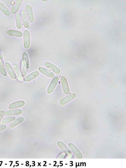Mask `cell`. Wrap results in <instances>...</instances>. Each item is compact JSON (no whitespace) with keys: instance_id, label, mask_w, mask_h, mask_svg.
I'll return each mask as SVG.
<instances>
[{"instance_id":"cell-24","label":"cell","mask_w":126,"mask_h":168,"mask_svg":"<svg viewBox=\"0 0 126 168\" xmlns=\"http://www.w3.org/2000/svg\"><path fill=\"white\" fill-rule=\"evenodd\" d=\"M4 112L3 110L0 111V121L3 117Z\"/></svg>"},{"instance_id":"cell-14","label":"cell","mask_w":126,"mask_h":168,"mask_svg":"<svg viewBox=\"0 0 126 168\" xmlns=\"http://www.w3.org/2000/svg\"><path fill=\"white\" fill-rule=\"evenodd\" d=\"M22 113V110L19 109L8 110L5 112V115L6 116L16 115L20 114Z\"/></svg>"},{"instance_id":"cell-9","label":"cell","mask_w":126,"mask_h":168,"mask_svg":"<svg viewBox=\"0 0 126 168\" xmlns=\"http://www.w3.org/2000/svg\"><path fill=\"white\" fill-rule=\"evenodd\" d=\"M39 72L37 71H34L27 75L24 79L26 82H29L35 79L39 75Z\"/></svg>"},{"instance_id":"cell-23","label":"cell","mask_w":126,"mask_h":168,"mask_svg":"<svg viewBox=\"0 0 126 168\" xmlns=\"http://www.w3.org/2000/svg\"><path fill=\"white\" fill-rule=\"evenodd\" d=\"M6 126L5 125H0V132L6 129Z\"/></svg>"},{"instance_id":"cell-21","label":"cell","mask_w":126,"mask_h":168,"mask_svg":"<svg viewBox=\"0 0 126 168\" xmlns=\"http://www.w3.org/2000/svg\"><path fill=\"white\" fill-rule=\"evenodd\" d=\"M0 72L4 76L7 75V72L2 61L0 59Z\"/></svg>"},{"instance_id":"cell-4","label":"cell","mask_w":126,"mask_h":168,"mask_svg":"<svg viewBox=\"0 0 126 168\" xmlns=\"http://www.w3.org/2000/svg\"><path fill=\"white\" fill-rule=\"evenodd\" d=\"M45 65L47 68L56 74H59L60 73L61 70L60 68L51 62H46L45 63Z\"/></svg>"},{"instance_id":"cell-25","label":"cell","mask_w":126,"mask_h":168,"mask_svg":"<svg viewBox=\"0 0 126 168\" xmlns=\"http://www.w3.org/2000/svg\"><path fill=\"white\" fill-rule=\"evenodd\" d=\"M2 55L0 52V59L2 58Z\"/></svg>"},{"instance_id":"cell-6","label":"cell","mask_w":126,"mask_h":168,"mask_svg":"<svg viewBox=\"0 0 126 168\" xmlns=\"http://www.w3.org/2000/svg\"><path fill=\"white\" fill-rule=\"evenodd\" d=\"M26 10L29 21L30 22H32L34 21V17L31 6L29 4L27 5L26 7Z\"/></svg>"},{"instance_id":"cell-7","label":"cell","mask_w":126,"mask_h":168,"mask_svg":"<svg viewBox=\"0 0 126 168\" xmlns=\"http://www.w3.org/2000/svg\"><path fill=\"white\" fill-rule=\"evenodd\" d=\"M5 65L10 77L12 79H15L16 78V75L10 64L8 62H6Z\"/></svg>"},{"instance_id":"cell-1","label":"cell","mask_w":126,"mask_h":168,"mask_svg":"<svg viewBox=\"0 0 126 168\" xmlns=\"http://www.w3.org/2000/svg\"><path fill=\"white\" fill-rule=\"evenodd\" d=\"M23 38L24 47L25 49H28L30 47L31 44L30 34L28 30L24 31Z\"/></svg>"},{"instance_id":"cell-10","label":"cell","mask_w":126,"mask_h":168,"mask_svg":"<svg viewBox=\"0 0 126 168\" xmlns=\"http://www.w3.org/2000/svg\"><path fill=\"white\" fill-rule=\"evenodd\" d=\"M25 104V102L22 100L19 101L11 103L9 106L10 109H13L22 107Z\"/></svg>"},{"instance_id":"cell-5","label":"cell","mask_w":126,"mask_h":168,"mask_svg":"<svg viewBox=\"0 0 126 168\" xmlns=\"http://www.w3.org/2000/svg\"><path fill=\"white\" fill-rule=\"evenodd\" d=\"M76 97V94H75L73 93L70 94L62 99L60 101V103L62 105H65L74 99Z\"/></svg>"},{"instance_id":"cell-19","label":"cell","mask_w":126,"mask_h":168,"mask_svg":"<svg viewBox=\"0 0 126 168\" xmlns=\"http://www.w3.org/2000/svg\"><path fill=\"white\" fill-rule=\"evenodd\" d=\"M24 120V118H19L10 123L9 125V127L10 128H13L23 122Z\"/></svg>"},{"instance_id":"cell-18","label":"cell","mask_w":126,"mask_h":168,"mask_svg":"<svg viewBox=\"0 0 126 168\" xmlns=\"http://www.w3.org/2000/svg\"><path fill=\"white\" fill-rule=\"evenodd\" d=\"M0 10L5 15L9 16L10 14L8 9L2 2L0 1Z\"/></svg>"},{"instance_id":"cell-3","label":"cell","mask_w":126,"mask_h":168,"mask_svg":"<svg viewBox=\"0 0 126 168\" xmlns=\"http://www.w3.org/2000/svg\"><path fill=\"white\" fill-rule=\"evenodd\" d=\"M59 80L57 76H55L52 80L47 89V92L50 94L52 93L56 86Z\"/></svg>"},{"instance_id":"cell-16","label":"cell","mask_w":126,"mask_h":168,"mask_svg":"<svg viewBox=\"0 0 126 168\" xmlns=\"http://www.w3.org/2000/svg\"><path fill=\"white\" fill-rule=\"evenodd\" d=\"M22 59L25 66L27 68H29L30 67L28 55L26 52H24L23 54Z\"/></svg>"},{"instance_id":"cell-15","label":"cell","mask_w":126,"mask_h":168,"mask_svg":"<svg viewBox=\"0 0 126 168\" xmlns=\"http://www.w3.org/2000/svg\"><path fill=\"white\" fill-rule=\"evenodd\" d=\"M13 68L17 80L19 81H22V79L21 75L20 68L18 65L17 64H15L13 65Z\"/></svg>"},{"instance_id":"cell-11","label":"cell","mask_w":126,"mask_h":168,"mask_svg":"<svg viewBox=\"0 0 126 168\" xmlns=\"http://www.w3.org/2000/svg\"><path fill=\"white\" fill-rule=\"evenodd\" d=\"M22 0H16L15 3L12 7L11 11L13 14H14L17 11L21 5Z\"/></svg>"},{"instance_id":"cell-8","label":"cell","mask_w":126,"mask_h":168,"mask_svg":"<svg viewBox=\"0 0 126 168\" xmlns=\"http://www.w3.org/2000/svg\"><path fill=\"white\" fill-rule=\"evenodd\" d=\"M38 70L41 73L49 77L52 78L54 76L53 73L43 67H40Z\"/></svg>"},{"instance_id":"cell-17","label":"cell","mask_w":126,"mask_h":168,"mask_svg":"<svg viewBox=\"0 0 126 168\" xmlns=\"http://www.w3.org/2000/svg\"><path fill=\"white\" fill-rule=\"evenodd\" d=\"M15 18L16 26L17 28L20 29L22 27L21 21L20 13L17 12L15 15Z\"/></svg>"},{"instance_id":"cell-12","label":"cell","mask_w":126,"mask_h":168,"mask_svg":"<svg viewBox=\"0 0 126 168\" xmlns=\"http://www.w3.org/2000/svg\"><path fill=\"white\" fill-rule=\"evenodd\" d=\"M21 15L24 27L26 28H28L29 26V23L25 11L23 10H22L21 12Z\"/></svg>"},{"instance_id":"cell-20","label":"cell","mask_w":126,"mask_h":168,"mask_svg":"<svg viewBox=\"0 0 126 168\" xmlns=\"http://www.w3.org/2000/svg\"><path fill=\"white\" fill-rule=\"evenodd\" d=\"M15 117L14 116L9 117L3 118L0 122L1 124H4L8 123L14 120Z\"/></svg>"},{"instance_id":"cell-2","label":"cell","mask_w":126,"mask_h":168,"mask_svg":"<svg viewBox=\"0 0 126 168\" xmlns=\"http://www.w3.org/2000/svg\"><path fill=\"white\" fill-rule=\"evenodd\" d=\"M60 81L64 93L66 95L68 94L70 92V89L66 78L65 76H62Z\"/></svg>"},{"instance_id":"cell-13","label":"cell","mask_w":126,"mask_h":168,"mask_svg":"<svg viewBox=\"0 0 126 168\" xmlns=\"http://www.w3.org/2000/svg\"><path fill=\"white\" fill-rule=\"evenodd\" d=\"M7 34L9 35L18 37H21L23 35L22 33L20 31L11 29L8 30Z\"/></svg>"},{"instance_id":"cell-22","label":"cell","mask_w":126,"mask_h":168,"mask_svg":"<svg viewBox=\"0 0 126 168\" xmlns=\"http://www.w3.org/2000/svg\"><path fill=\"white\" fill-rule=\"evenodd\" d=\"M21 75L23 77H25L27 73V70L26 67L22 62L21 65Z\"/></svg>"}]
</instances>
